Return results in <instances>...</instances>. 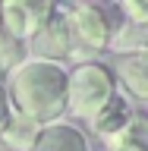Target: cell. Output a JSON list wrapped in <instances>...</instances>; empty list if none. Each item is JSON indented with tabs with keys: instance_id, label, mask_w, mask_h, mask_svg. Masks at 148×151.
Segmentation results:
<instances>
[{
	"instance_id": "obj_1",
	"label": "cell",
	"mask_w": 148,
	"mask_h": 151,
	"mask_svg": "<svg viewBox=\"0 0 148 151\" xmlns=\"http://www.w3.org/2000/svg\"><path fill=\"white\" fill-rule=\"evenodd\" d=\"M3 88L13 113L35 126L57 123L66 113V69L57 63L25 57L16 69H9V85Z\"/></svg>"
},
{
	"instance_id": "obj_2",
	"label": "cell",
	"mask_w": 148,
	"mask_h": 151,
	"mask_svg": "<svg viewBox=\"0 0 148 151\" xmlns=\"http://www.w3.org/2000/svg\"><path fill=\"white\" fill-rule=\"evenodd\" d=\"M117 94V79L107 63L82 60L66 73V110L76 120H92L104 104Z\"/></svg>"
},
{
	"instance_id": "obj_3",
	"label": "cell",
	"mask_w": 148,
	"mask_h": 151,
	"mask_svg": "<svg viewBox=\"0 0 148 151\" xmlns=\"http://www.w3.org/2000/svg\"><path fill=\"white\" fill-rule=\"evenodd\" d=\"M63 22L69 28V41H73V54H101L110 44V35L117 22L110 19V9L98 6V3H73L69 9H60Z\"/></svg>"
},
{
	"instance_id": "obj_4",
	"label": "cell",
	"mask_w": 148,
	"mask_h": 151,
	"mask_svg": "<svg viewBox=\"0 0 148 151\" xmlns=\"http://www.w3.org/2000/svg\"><path fill=\"white\" fill-rule=\"evenodd\" d=\"M54 13H57L54 0H3L0 3V25L13 41L25 44Z\"/></svg>"
},
{
	"instance_id": "obj_5",
	"label": "cell",
	"mask_w": 148,
	"mask_h": 151,
	"mask_svg": "<svg viewBox=\"0 0 148 151\" xmlns=\"http://www.w3.org/2000/svg\"><path fill=\"white\" fill-rule=\"evenodd\" d=\"M25 54H32V60H44V63H57V66H63V60H69L73 41H69V28H66V22H63L60 6H57V13L25 41Z\"/></svg>"
},
{
	"instance_id": "obj_6",
	"label": "cell",
	"mask_w": 148,
	"mask_h": 151,
	"mask_svg": "<svg viewBox=\"0 0 148 151\" xmlns=\"http://www.w3.org/2000/svg\"><path fill=\"white\" fill-rule=\"evenodd\" d=\"M28 151H92V148H88V139H85V132L79 126H73L66 120H57V123L41 126L35 145Z\"/></svg>"
},
{
	"instance_id": "obj_7",
	"label": "cell",
	"mask_w": 148,
	"mask_h": 151,
	"mask_svg": "<svg viewBox=\"0 0 148 151\" xmlns=\"http://www.w3.org/2000/svg\"><path fill=\"white\" fill-rule=\"evenodd\" d=\"M113 79L123 85V91L132 101L145 104L148 101V54H126L117 60Z\"/></svg>"
},
{
	"instance_id": "obj_8",
	"label": "cell",
	"mask_w": 148,
	"mask_h": 151,
	"mask_svg": "<svg viewBox=\"0 0 148 151\" xmlns=\"http://www.w3.org/2000/svg\"><path fill=\"white\" fill-rule=\"evenodd\" d=\"M129 120H132V107H129V101H126L123 94H113L110 101H107L101 110L88 120V126H92L95 135H101V139L107 142V139H113V135H117V132H120Z\"/></svg>"
},
{
	"instance_id": "obj_9",
	"label": "cell",
	"mask_w": 148,
	"mask_h": 151,
	"mask_svg": "<svg viewBox=\"0 0 148 151\" xmlns=\"http://www.w3.org/2000/svg\"><path fill=\"white\" fill-rule=\"evenodd\" d=\"M145 47H148V25L123 22V25L113 28L107 50H117L120 57H126V54H145Z\"/></svg>"
},
{
	"instance_id": "obj_10",
	"label": "cell",
	"mask_w": 148,
	"mask_h": 151,
	"mask_svg": "<svg viewBox=\"0 0 148 151\" xmlns=\"http://www.w3.org/2000/svg\"><path fill=\"white\" fill-rule=\"evenodd\" d=\"M38 132H41V126H35V123L22 120L19 113H13L6 123V129L0 132V139H3V145H6L9 151H28L32 145H35Z\"/></svg>"
},
{
	"instance_id": "obj_11",
	"label": "cell",
	"mask_w": 148,
	"mask_h": 151,
	"mask_svg": "<svg viewBox=\"0 0 148 151\" xmlns=\"http://www.w3.org/2000/svg\"><path fill=\"white\" fill-rule=\"evenodd\" d=\"M107 148L117 151V148H129V151H148V126L142 116L132 113V120L123 126L113 139H107Z\"/></svg>"
},
{
	"instance_id": "obj_12",
	"label": "cell",
	"mask_w": 148,
	"mask_h": 151,
	"mask_svg": "<svg viewBox=\"0 0 148 151\" xmlns=\"http://www.w3.org/2000/svg\"><path fill=\"white\" fill-rule=\"evenodd\" d=\"M22 60H25V44L13 41V38L3 32V25H0V69L9 73V69H16Z\"/></svg>"
},
{
	"instance_id": "obj_13",
	"label": "cell",
	"mask_w": 148,
	"mask_h": 151,
	"mask_svg": "<svg viewBox=\"0 0 148 151\" xmlns=\"http://www.w3.org/2000/svg\"><path fill=\"white\" fill-rule=\"evenodd\" d=\"M120 13H123L126 22H132V25H148V6H145V3L123 0V3H120Z\"/></svg>"
},
{
	"instance_id": "obj_14",
	"label": "cell",
	"mask_w": 148,
	"mask_h": 151,
	"mask_svg": "<svg viewBox=\"0 0 148 151\" xmlns=\"http://www.w3.org/2000/svg\"><path fill=\"white\" fill-rule=\"evenodd\" d=\"M9 116H13V107H9V98H6V88H3V82H0V132L6 129Z\"/></svg>"
},
{
	"instance_id": "obj_15",
	"label": "cell",
	"mask_w": 148,
	"mask_h": 151,
	"mask_svg": "<svg viewBox=\"0 0 148 151\" xmlns=\"http://www.w3.org/2000/svg\"><path fill=\"white\" fill-rule=\"evenodd\" d=\"M117 151H129V148H117Z\"/></svg>"
}]
</instances>
